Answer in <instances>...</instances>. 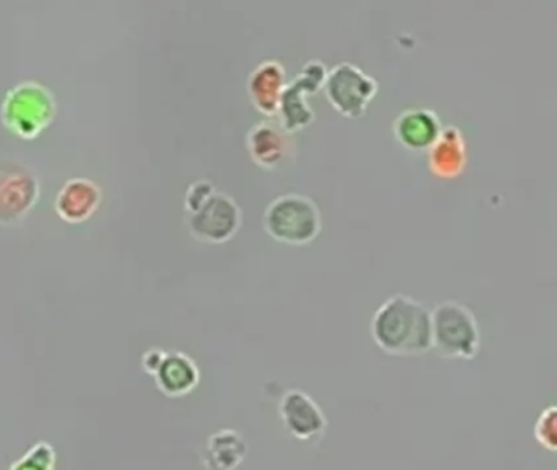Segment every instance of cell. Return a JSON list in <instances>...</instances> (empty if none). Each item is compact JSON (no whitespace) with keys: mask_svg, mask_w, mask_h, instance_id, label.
Wrapping results in <instances>:
<instances>
[{"mask_svg":"<svg viewBox=\"0 0 557 470\" xmlns=\"http://www.w3.org/2000/svg\"><path fill=\"white\" fill-rule=\"evenodd\" d=\"M370 330L387 355L420 356L432 349L430 310L407 294L387 297L371 317Z\"/></svg>","mask_w":557,"mask_h":470,"instance_id":"6da1fadb","label":"cell"},{"mask_svg":"<svg viewBox=\"0 0 557 470\" xmlns=\"http://www.w3.org/2000/svg\"><path fill=\"white\" fill-rule=\"evenodd\" d=\"M432 348L448 359H472L481 349V329L472 310L458 300H443L430 310Z\"/></svg>","mask_w":557,"mask_h":470,"instance_id":"7a4b0ae2","label":"cell"},{"mask_svg":"<svg viewBox=\"0 0 557 470\" xmlns=\"http://www.w3.org/2000/svg\"><path fill=\"white\" fill-rule=\"evenodd\" d=\"M263 228L282 244H311L322 228V214L314 199L301 193L276 196L263 211Z\"/></svg>","mask_w":557,"mask_h":470,"instance_id":"3957f363","label":"cell"},{"mask_svg":"<svg viewBox=\"0 0 557 470\" xmlns=\"http://www.w3.org/2000/svg\"><path fill=\"white\" fill-rule=\"evenodd\" d=\"M324 91L342 116L360 118L377 95V81L354 62H338L327 71Z\"/></svg>","mask_w":557,"mask_h":470,"instance_id":"277c9868","label":"cell"},{"mask_svg":"<svg viewBox=\"0 0 557 470\" xmlns=\"http://www.w3.org/2000/svg\"><path fill=\"white\" fill-rule=\"evenodd\" d=\"M327 67L319 59L305 62L299 74L286 84L280 98L278 114L283 129L286 133L305 129L314 121L315 113L309 104L308 97L324 88Z\"/></svg>","mask_w":557,"mask_h":470,"instance_id":"5b68a950","label":"cell"},{"mask_svg":"<svg viewBox=\"0 0 557 470\" xmlns=\"http://www.w3.org/2000/svg\"><path fill=\"white\" fill-rule=\"evenodd\" d=\"M243 212L233 196L214 189L188 215V228L195 237L211 244L230 240L239 231Z\"/></svg>","mask_w":557,"mask_h":470,"instance_id":"8992f818","label":"cell"},{"mask_svg":"<svg viewBox=\"0 0 557 470\" xmlns=\"http://www.w3.org/2000/svg\"><path fill=\"white\" fill-rule=\"evenodd\" d=\"M2 113H4L5 123L12 129L24 136H32L50 121L53 113V98L41 85L24 82L9 91Z\"/></svg>","mask_w":557,"mask_h":470,"instance_id":"52a82bcc","label":"cell"},{"mask_svg":"<svg viewBox=\"0 0 557 470\" xmlns=\"http://www.w3.org/2000/svg\"><path fill=\"white\" fill-rule=\"evenodd\" d=\"M37 196V175L27 163L0 160V222L12 224L24 218Z\"/></svg>","mask_w":557,"mask_h":470,"instance_id":"ba28073f","label":"cell"},{"mask_svg":"<svg viewBox=\"0 0 557 470\" xmlns=\"http://www.w3.org/2000/svg\"><path fill=\"white\" fill-rule=\"evenodd\" d=\"M280 420L299 441H314L324 434L327 418L318 401L301 388H289L278 405Z\"/></svg>","mask_w":557,"mask_h":470,"instance_id":"9c48e42d","label":"cell"},{"mask_svg":"<svg viewBox=\"0 0 557 470\" xmlns=\"http://www.w3.org/2000/svg\"><path fill=\"white\" fill-rule=\"evenodd\" d=\"M247 152L250 159L263 170L278 169L292 156V139L282 124L273 120H263L250 127L246 137Z\"/></svg>","mask_w":557,"mask_h":470,"instance_id":"30bf717a","label":"cell"},{"mask_svg":"<svg viewBox=\"0 0 557 470\" xmlns=\"http://www.w3.org/2000/svg\"><path fill=\"white\" fill-rule=\"evenodd\" d=\"M288 84L286 69L276 59H265L259 62L247 78V94L253 108L265 116H276L280 98Z\"/></svg>","mask_w":557,"mask_h":470,"instance_id":"8fae6325","label":"cell"},{"mask_svg":"<svg viewBox=\"0 0 557 470\" xmlns=\"http://www.w3.org/2000/svg\"><path fill=\"white\" fill-rule=\"evenodd\" d=\"M442 129L438 114L425 107L406 108L393 124L397 143L410 150H429Z\"/></svg>","mask_w":557,"mask_h":470,"instance_id":"7c38bea8","label":"cell"},{"mask_svg":"<svg viewBox=\"0 0 557 470\" xmlns=\"http://www.w3.org/2000/svg\"><path fill=\"white\" fill-rule=\"evenodd\" d=\"M468 163V146L461 129L445 126L429 147V169L440 178H456Z\"/></svg>","mask_w":557,"mask_h":470,"instance_id":"4fadbf2b","label":"cell"},{"mask_svg":"<svg viewBox=\"0 0 557 470\" xmlns=\"http://www.w3.org/2000/svg\"><path fill=\"white\" fill-rule=\"evenodd\" d=\"M156 385L168 397H184L197 388L200 369L197 362L182 351H165L154 374Z\"/></svg>","mask_w":557,"mask_h":470,"instance_id":"5bb4252c","label":"cell"},{"mask_svg":"<svg viewBox=\"0 0 557 470\" xmlns=\"http://www.w3.org/2000/svg\"><path fill=\"white\" fill-rule=\"evenodd\" d=\"M247 441L236 430H220L208 437L201 454L207 470H236L246 460Z\"/></svg>","mask_w":557,"mask_h":470,"instance_id":"9a60e30c","label":"cell"},{"mask_svg":"<svg viewBox=\"0 0 557 470\" xmlns=\"http://www.w3.org/2000/svg\"><path fill=\"white\" fill-rule=\"evenodd\" d=\"M102 193L92 180L71 178L58 193L57 209L66 221L79 222L89 218L99 206Z\"/></svg>","mask_w":557,"mask_h":470,"instance_id":"2e32d148","label":"cell"},{"mask_svg":"<svg viewBox=\"0 0 557 470\" xmlns=\"http://www.w3.org/2000/svg\"><path fill=\"white\" fill-rule=\"evenodd\" d=\"M57 449L48 441H38L9 470H57Z\"/></svg>","mask_w":557,"mask_h":470,"instance_id":"e0dca14e","label":"cell"},{"mask_svg":"<svg viewBox=\"0 0 557 470\" xmlns=\"http://www.w3.org/2000/svg\"><path fill=\"white\" fill-rule=\"evenodd\" d=\"M556 424L557 410L554 405L544 408L537 417L536 423H534V437H536L541 447L550 450V453L557 449Z\"/></svg>","mask_w":557,"mask_h":470,"instance_id":"ac0fdd59","label":"cell"},{"mask_svg":"<svg viewBox=\"0 0 557 470\" xmlns=\"http://www.w3.org/2000/svg\"><path fill=\"white\" fill-rule=\"evenodd\" d=\"M214 189L216 188H214L213 183L208 182V180L195 182L188 188L187 196H185V206H187L188 212L195 211Z\"/></svg>","mask_w":557,"mask_h":470,"instance_id":"d6986e66","label":"cell"},{"mask_svg":"<svg viewBox=\"0 0 557 470\" xmlns=\"http://www.w3.org/2000/svg\"><path fill=\"white\" fill-rule=\"evenodd\" d=\"M164 349H149V351H146L145 355H143V369H145L148 374L154 375L159 366H161L162 359H164Z\"/></svg>","mask_w":557,"mask_h":470,"instance_id":"ffe728a7","label":"cell"}]
</instances>
